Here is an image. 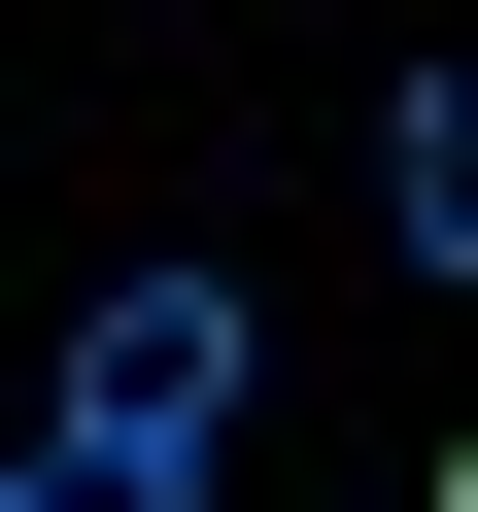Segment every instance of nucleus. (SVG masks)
Returning a JSON list of instances; mask_svg holds the SVG:
<instances>
[{
    "label": "nucleus",
    "mask_w": 478,
    "mask_h": 512,
    "mask_svg": "<svg viewBox=\"0 0 478 512\" xmlns=\"http://www.w3.org/2000/svg\"><path fill=\"white\" fill-rule=\"evenodd\" d=\"M239 376H274L239 274H103L69 376H35V444H0V512H205V478H239Z\"/></svg>",
    "instance_id": "obj_1"
},
{
    "label": "nucleus",
    "mask_w": 478,
    "mask_h": 512,
    "mask_svg": "<svg viewBox=\"0 0 478 512\" xmlns=\"http://www.w3.org/2000/svg\"><path fill=\"white\" fill-rule=\"evenodd\" d=\"M444 512H478V444H444Z\"/></svg>",
    "instance_id": "obj_2"
}]
</instances>
